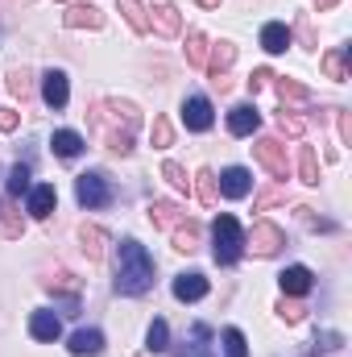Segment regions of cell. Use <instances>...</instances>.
<instances>
[{
    "label": "cell",
    "mask_w": 352,
    "mask_h": 357,
    "mask_svg": "<svg viewBox=\"0 0 352 357\" xmlns=\"http://www.w3.org/2000/svg\"><path fill=\"white\" fill-rule=\"evenodd\" d=\"M42 100H46L54 112L67 108V100H71V84H67L63 71H46V79H42Z\"/></svg>",
    "instance_id": "7"
},
{
    "label": "cell",
    "mask_w": 352,
    "mask_h": 357,
    "mask_svg": "<svg viewBox=\"0 0 352 357\" xmlns=\"http://www.w3.org/2000/svg\"><path fill=\"white\" fill-rule=\"evenodd\" d=\"M8 91L25 100V96H29V75H25V71H13V75H8Z\"/></svg>",
    "instance_id": "38"
},
{
    "label": "cell",
    "mask_w": 352,
    "mask_h": 357,
    "mask_svg": "<svg viewBox=\"0 0 352 357\" xmlns=\"http://www.w3.org/2000/svg\"><path fill=\"white\" fill-rule=\"evenodd\" d=\"M63 21H67V29H99L104 25V13L95 4H71Z\"/></svg>",
    "instance_id": "12"
},
{
    "label": "cell",
    "mask_w": 352,
    "mask_h": 357,
    "mask_svg": "<svg viewBox=\"0 0 352 357\" xmlns=\"http://www.w3.org/2000/svg\"><path fill=\"white\" fill-rule=\"evenodd\" d=\"M232 63H237V46H232V42H220V46H211V54H207V67H203V71L216 79V75H224Z\"/></svg>",
    "instance_id": "16"
},
{
    "label": "cell",
    "mask_w": 352,
    "mask_h": 357,
    "mask_svg": "<svg viewBox=\"0 0 352 357\" xmlns=\"http://www.w3.org/2000/svg\"><path fill=\"white\" fill-rule=\"evenodd\" d=\"M175 357H207V345H182Z\"/></svg>",
    "instance_id": "43"
},
{
    "label": "cell",
    "mask_w": 352,
    "mask_h": 357,
    "mask_svg": "<svg viewBox=\"0 0 352 357\" xmlns=\"http://www.w3.org/2000/svg\"><path fill=\"white\" fill-rule=\"evenodd\" d=\"M323 75H328V79H336V84H344V79H349V50H344V46H336V50H328V54H323Z\"/></svg>",
    "instance_id": "21"
},
{
    "label": "cell",
    "mask_w": 352,
    "mask_h": 357,
    "mask_svg": "<svg viewBox=\"0 0 352 357\" xmlns=\"http://www.w3.org/2000/svg\"><path fill=\"white\" fill-rule=\"evenodd\" d=\"M262 46L269 50V54H282V50L290 46V29H286L282 21H269V25L262 29Z\"/></svg>",
    "instance_id": "22"
},
{
    "label": "cell",
    "mask_w": 352,
    "mask_h": 357,
    "mask_svg": "<svg viewBox=\"0 0 352 357\" xmlns=\"http://www.w3.org/2000/svg\"><path fill=\"white\" fill-rule=\"evenodd\" d=\"M253 154H257V162H262L273 178H286V171H290V167H286V146H282L278 137H257V142H253Z\"/></svg>",
    "instance_id": "4"
},
{
    "label": "cell",
    "mask_w": 352,
    "mask_h": 357,
    "mask_svg": "<svg viewBox=\"0 0 352 357\" xmlns=\"http://www.w3.org/2000/svg\"><path fill=\"white\" fill-rule=\"evenodd\" d=\"M278 199H286V191H265L262 199H257V208H269V204H278Z\"/></svg>",
    "instance_id": "44"
},
{
    "label": "cell",
    "mask_w": 352,
    "mask_h": 357,
    "mask_svg": "<svg viewBox=\"0 0 352 357\" xmlns=\"http://www.w3.org/2000/svg\"><path fill=\"white\" fill-rule=\"evenodd\" d=\"M170 233H175V250L178 254H195V250H199V225H195V220L182 216Z\"/></svg>",
    "instance_id": "19"
},
{
    "label": "cell",
    "mask_w": 352,
    "mask_h": 357,
    "mask_svg": "<svg viewBox=\"0 0 352 357\" xmlns=\"http://www.w3.org/2000/svg\"><path fill=\"white\" fill-rule=\"evenodd\" d=\"M182 216H186V212L175 208V204H166V199H154V204H150V220H154L158 229H175Z\"/></svg>",
    "instance_id": "23"
},
{
    "label": "cell",
    "mask_w": 352,
    "mask_h": 357,
    "mask_svg": "<svg viewBox=\"0 0 352 357\" xmlns=\"http://www.w3.org/2000/svg\"><path fill=\"white\" fill-rule=\"evenodd\" d=\"M145 349H150V354H166V349H170V324H166V320H154V324H150Z\"/></svg>",
    "instance_id": "26"
},
{
    "label": "cell",
    "mask_w": 352,
    "mask_h": 357,
    "mask_svg": "<svg viewBox=\"0 0 352 357\" xmlns=\"http://www.w3.org/2000/svg\"><path fill=\"white\" fill-rule=\"evenodd\" d=\"M298 178H303L307 187H319V158H315V150H311V146H303V150H298Z\"/></svg>",
    "instance_id": "24"
},
{
    "label": "cell",
    "mask_w": 352,
    "mask_h": 357,
    "mask_svg": "<svg viewBox=\"0 0 352 357\" xmlns=\"http://www.w3.org/2000/svg\"><path fill=\"white\" fill-rule=\"evenodd\" d=\"M46 287H50V291H67V295H75V291H79V278H71L67 270H58V274L46 278Z\"/></svg>",
    "instance_id": "35"
},
{
    "label": "cell",
    "mask_w": 352,
    "mask_h": 357,
    "mask_svg": "<svg viewBox=\"0 0 352 357\" xmlns=\"http://www.w3.org/2000/svg\"><path fill=\"white\" fill-rule=\"evenodd\" d=\"M278 282H282V295H307L311 282H315V274L307 266H286L278 274Z\"/></svg>",
    "instance_id": "9"
},
{
    "label": "cell",
    "mask_w": 352,
    "mask_h": 357,
    "mask_svg": "<svg viewBox=\"0 0 352 357\" xmlns=\"http://www.w3.org/2000/svg\"><path fill=\"white\" fill-rule=\"evenodd\" d=\"M150 142H154V150H170V146H175V125H170L166 116H154V125H150Z\"/></svg>",
    "instance_id": "28"
},
{
    "label": "cell",
    "mask_w": 352,
    "mask_h": 357,
    "mask_svg": "<svg viewBox=\"0 0 352 357\" xmlns=\"http://www.w3.org/2000/svg\"><path fill=\"white\" fill-rule=\"evenodd\" d=\"M220 187H224L228 199H245V195L253 191V175H249L245 167H228V171L220 175Z\"/></svg>",
    "instance_id": "8"
},
{
    "label": "cell",
    "mask_w": 352,
    "mask_h": 357,
    "mask_svg": "<svg viewBox=\"0 0 352 357\" xmlns=\"http://www.w3.org/2000/svg\"><path fill=\"white\" fill-rule=\"evenodd\" d=\"M154 17H150V25L162 33V38H178L182 33V17H178L175 4H158V8H150Z\"/></svg>",
    "instance_id": "13"
},
{
    "label": "cell",
    "mask_w": 352,
    "mask_h": 357,
    "mask_svg": "<svg viewBox=\"0 0 352 357\" xmlns=\"http://www.w3.org/2000/svg\"><path fill=\"white\" fill-rule=\"evenodd\" d=\"M25 191H29V167L17 162V167L8 171V195H25Z\"/></svg>",
    "instance_id": "34"
},
{
    "label": "cell",
    "mask_w": 352,
    "mask_h": 357,
    "mask_svg": "<svg viewBox=\"0 0 352 357\" xmlns=\"http://www.w3.org/2000/svg\"><path fill=\"white\" fill-rule=\"evenodd\" d=\"M162 178H166L175 191H186V187H191V178H186V167H178V162H162Z\"/></svg>",
    "instance_id": "32"
},
{
    "label": "cell",
    "mask_w": 352,
    "mask_h": 357,
    "mask_svg": "<svg viewBox=\"0 0 352 357\" xmlns=\"http://www.w3.org/2000/svg\"><path fill=\"white\" fill-rule=\"evenodd\" d=\"M336 4H340V0H315V8H319V13H328V8H336Z\"/></svg>",
    "instance_id": "45"
},
{
    "label": "cell",
    "mask_w": 352,
    "mask_h": 357,
    "mask_svg": "<svg viewBox=\"0 0 352 357\" xmlns=\"http://www.w3.org/2000/svg\"><path fill=\"white\" fill-rule=\"evenodd\" d=\"M175 295L182 303H195V299H203L207 295V278L199 274V270H191V274H178L175 278Z\"/></svg>",
    "instance_id": "14"
},
{
    "label": "cell",
    "mask_w": 352,
    "mask_h": 357,
    "mask_svg": "<svg viewBox=\"0 0 352 357\" xmlns=\"http://www.w3.org/2000/svg\"><path fill=\"white\" fill-rule=\"evenodd\" d=\"M211 241H216V262L220 266H232L241 254H245V229L237 225V216H216L211 225Z\"/></svg>",
    "instance_id": "2"
},
{
    "label": "cell",
    "mask_w": 352,
    "mask_h": 357,
    "mask_svg": "<svg viewBox=\"0 0 352 357\" xmlns=\"http://www.w3.org/2000/svg\"><path fill=\"white\" fill-rule=\"evenodd\" d=\"M21 216H17V208H13V199H0V233L4 237H21Z\"/></svg>",
    "instance_id": "29"
},
{
    "label": "cell",
    "mask_w": 352,
    "mask_h": 357,
    "mask_svg": "<svg viewBox=\"0 0 352 357\" xmlns=\"http://www.w3.org/2000/svg\"><path fill=\"white\" fill-rule=\"evenodd\" d=\"M29 333H33L38 341H54V337L63 333V324H58L54 312H33V316H29Z\"/></svg>",
    "instance_id": "18"
},
{
    "label": "cell",
    "mask_w": 352,
    "mask_h": 357,
    "mask_svg": "<svg viewBox=\"0 0 352 357\" xmlns=\"http://www.w3.org/2000/svg\"><path fill=\"white\" fill-rule=\"evenodd\" d=\"M278 125H282V133H290V137H303V133H307V121H303V116H286V112H282Z\"/></svg>",
    "instance_id": "36"
},
{
    "label": "cell",
    "mask_w": 352,
    "mask_h": 357,
    "mask_svg": "<svg viewBox=\"0 0 352 357\" xmlns=\"http://www.w3.org/2000/svg\"><path fill=\"white\" fill-rule=\"evenodd\" d=\"M315 345H319V349H340V345H344V337H340V333H323Z\"/></svg>",
    "instance_id": "41"
},
{
    "label": "cell",
    "mask_w": 352,
    "mask_h": 357,
    "mask_svg": "<svg viewBox=\"0 0 352 357\" xmlns=\"http://www.w3.org/2000/svg\"><path fill=\"white\" fill-rule=\"evenodd\" d=\"M257 125H262V112H257L253 104H237V108L228 112V129H232L237 137H249Z\"/></svg>",
    "instance_id": "10"
},
{
    "label": "cell",
    "mask_w": 352,
    "mask_h": 357,
    "mask_svg": "<svg viewBox=\"0 0 352 357\" xmlns=\"http://www.w3.org/2000/svg\"><path fill=\"white\" fill-rule=\"evenodd\" d=\"M75 195H79L83 208H104V204H112V187H108L104 175H79L75 178Z\"/></svg>",
    "instance_id": "5"
},
{
    "label": "cell",
    "mask_w": 352,
    "mask_h": 357,
    "mask_svg": "<svg viewBox=\"0 0 352 357\" xmlns=\"http://www.w3.org/2000/svg\"><path fill=\"white\" fill-rule=\"evenodd\" d=\"M303 312H307V307H303V303H286V299H282V303H278V316H282V320H286V324H298V320H303Z\"/></svg>",
    "instance_id": "37"
},
{
    "label": "cell",
    "mask_w": 352,
    "mask_h": 357,
    "mask_svg": "<svg viewBox=\"0 0 352 357\" xmlns=\"http://www.w3.org/2000/svg\"><path fill=\"white\" fill-rule=\"evenodd\" d=\"M336 116H340V142L352 146V116H349V112H336Z\"/></svg>",
    "instance_id": "42"
},
{
    "label": "cell",
    "mask_w": 352,
    "mask_h": 357,
    "mask_svg": "<svg viewBox=\"0 0 352 357\" xmlns=\"http://www.w3.org/2000/svg\"><path fill=\"white\" fill-rule=\"evenodd\" d=\"M224 354L228 357H249V341L241 328H224Z\"/></svg>",
    "instance_id": "30"
},
{
    "label": "cell",
    "mask_w": 352,
    "mask_h": 357,
    "mask_svg": "<svg viewBox=\"0 0 352 357\" xmlns=\"http://www.w3.org/2000/svg\"><path fill=\"white\" fill-rule=\"evenodd\" d=\"M50 146H54L58 158H79V154H83V137H79L75 129H58V133L50 137Z\"/></svg>",
    "instance_id": "17"
},
{
    "label": "cell",
    "mask_w": 352,
    "mask_h": 357,
    "mask_svg": "<svg viewBox=\"0 0 352 357\" xmlns=\"http://www.w3.org/2000/svg\"><path fill=\"white\" fill-rule=\"evenodd\" d=\"M186 63H191V67H199V71L207 67V38H203L199 29H191V33H186Z\"/></svg>",
    "instance_id": "25"
},
{
    "label": "cell",
    "mask_w": 352,
    "mask_h": 357,
    "mask_svg": "<svg viewBox=\"0 0 352 357\" xmlns=\"http://www.w3.org/2000/svg\"><path fill=\"white\" fill-rule=\"evenodd\" d=\"M79 241H83V254H88L91 262H99V258H104V229L83 225V229H79Z\"/></svg>",
    "instance_id": "27"
},
{
    "label": "cell",
    "mask_w": 352,
    "mask_h": 357,
    "mask_svg": "<svg viewBox=\"0 0 352 357\" xmlns=\"http://www.w3.org/2000/svg\"><path fill=\"white\" fill-rule=\"evenodd\" d=\"M21 125V112L17 108H0V133H13Z\"/></svg>",
    "instance_id": "39"
},
{
    "label": "cell",
    "mask_w": 352,
    "mask_h": 357,
    "mask_svg": "<svg viewBox=\"0 0 352 357\" xmlns=\"http://www.w3.org/2000/svg\"><path fill=\"white\" fill-rule=\"evenodd\" d=\"M104 349V333L99 328H79L75 337H71V354L75 357H95Z\"/></svg>",
    "instance_id": "15"
},
{
    "label": "cell",
    "mask_w": 352,
    "mask_h": 357,
    "mask_svg": "<svg viewBox=\"0 0 352 357\" xmlns=\"http://www.w3.org/2000/svg\"><path fill=\"white\" fill-rule=\"evenodd\" d=\"M269 79H273V71H269V67H257V71H253V75H249V88L257 91V88H265V84H269Z\"/></svg>",
    "instance_id": "40"
},
{
    "label": "cell",
    "mask_w": 352,
    "mask_h": 357,
    "mask_svg": "<svg viewBox=\"0 0 352 357\" xmlns=\"http://www.w3.org/2000/svg\"><path fill=\"white\" fill-rule=\"evenodd\" d=\"M245 245H249L257 258H273V254L286 245V233H282L273 220H257V225H253V233L245 237Z\"/></svg>",
    "instance_id": "3"
},
{
    "label": "cell",
    "mask_w": 352,
    "mask_h": 357,
    "mask_svg": "<svg viewBox=\"0 0 352 357\" xmlns=\"http://www.w3.org/2000/svg\"><path fill=\"white\" fill-rule=\"evenodd\" d=\"M116 13H125L133 33H150V13L141 8V0H116Z\"/></svg>",
    "instance_id": "20"
},
{
    "label": "cell",
    "mask_w": 352,
    "mask_h": 357,
    "mask_svg": "<svg viewBox=\"0 0 352 357\" xmlns=\"http://www.w3.org/2000/svg\"><path fill=\"white\" fill-rule=\"evenodd\" d=\"M278 96L282 100H311V88L298 79H278Z\"/></svg>",
    "instance_id": "33"
},
{
    "label": "cell",
    "mask_w": 352,
    "mask_h": 357,
    "mask_svg": "<svg viewBox=\"0 0 352 357\" xmlns=\"http://www.w3.org/2000/svg\"><path fill=\"white\" fill-rule=\"evenodd\" d=\"M54 204H58V191H54V183H38V187L29 191V216L46 220V216L54 212Z\"/></svg>",
    "instance_id": "11"
},
{
    "label": "cell",
    "mask_w": 352,
    "mask_h": 357,
    "mask_svg": "<svg viewBox=\"0 0 352 357\" xmlns=\"http://www.w3.org/2000/svg\"><path fill=\"white\" fill-rule=\"evenodd\" d=\"M199 4H203V8H220V0H199Z\"/></svg>",
    "instance_id": "46"
},
{
    "label": "cell",
    "mask_w": 352,
    "mask_h": 357,
    "mask_svg": "<svg viewBox=\"0 0 352 357\" xmlns=\"http://www.w3.org/2000/svg\"><path fill=\"white\" fill-rule=\"evenodd\" d=\"M182 121H186V129H191V133H207V129H211V121H216L211 100H207V96H191V100L182 104Z\"/></svg>",
    "instance_id": "6"
},
{
    "label": "cell",
    "mask_w": 352,
    "mask_h": 357,
    "mask_svg": "<svg viewBox=\"0 0 352 357\" xmlns=\"http://www.w3.org/2000/svg\"><path fill=\"white\" fill-rule=\"evenodd\" d=\"M116 291L120 295H145L154 287V258L145 254V245L137 241H120V254H116Z\"/></svg>",
    "instance_id": "1"
},
{
    "label": "cell",
    "mask_w": 352,
    "mask_h": 357,
    "mask_svg": "<svg viewBox=\"0 0 352 357\" xmlns=\"http://www.w3.org/2000/svg\"><path fill=\"white\" fill-rule=\"evenodd\" d=\"M191 183H195V191H199L203 204H216V175H211V171H199Z\"/></svg>",
    "instance_id": "31"
}]
</instances>
